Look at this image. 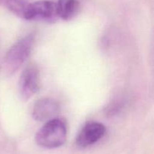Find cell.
<instances>
[{
    "label": "cell",
    "instance_id": "1",
    "mask_svg": "<svg viewBox=\"0 0 154 154\" xmlns=\"http://www.w3.org/2000/svg\"><path fill=\"white\" fill-rule=\"evenodd\" d=\"M67 137V127L63 119L56 117L45 122L38 131L35 141L38 146L54 149L65 143Z\"/></svg>",
    "mask_w": 154,
    "mask_h": 154
},
{
    "label": "cell",
    "instance_id": "2",
    "mask_svg": "<svg viewBox=\"0 0 154 154\" xmlns=\"http://www.w3.org/2000/svg\"><path fill=\"white\" fill-rule=\"evenodd\" d=\"M35 42V36L29 34L17 41L5 57V69L8 74L14 73L29 57Z\"/></svg>",
    "mask_w": 154,
    "mask_h": 154
},
{
    "label": "cell",
    "instance_id": "3",
    "mask_svg": "<svg viewBox=\"0 0 154 154\" xmlns=\"http://www.w3.org/2000/svg\"><path fill=\"white\" fill-rule=\"evenodd\" d=\"M56 2L50 0H41L29 4L24 19L54 22L57 19Z\"/></svg>",
    "mask_w": 154,
    "mask_h": 154
},
{
    "label": "cell",
    "instance_id": "4",
    "mask_svg": "<svg viewBox=\"0 0 154 154\" xmlns=\"http://www.w3.org/2000/svg\"><path fill=\"white\" fill-rule=\"evenodd\" d=\"M41 82L39 70L35 66H29L21 73L19 80L20 96L26 101L35 95L40 89Z\"/></svg>",
    "mask_w": 154,
    "mask_h": 154
},
{
    "label": "cell",
    "instance_id": "5",
    "mask_svg": "<svg viewBox=\"0 0 154 154\" xmlns=\"http://www.w3.org/2000/svg\"><path fill=\"white\" fill-rule=\"evenodd\" d=\"M106 128L101 122H91L84 125L76 138V144L81 148L92 146L105 136Z\"/></svg>",
    "mask_w": 154,
    "mask_h": 154
},
{
    "label": "cell",
    "instance_id": "6",
    "mask_svg": "<svg viewBox=\"0 0 154 154\" xmlns=\"http://www.w3.org/2000/svg\"><path fill=\"white\" fill-rule=\"evenodd\" d=\"M60 113V105L51 98H42L34 104L32 116L38 122H48L57 116Z\"/></svg>",
    "mask_w": 154,
    "mask_h": 154
},
{
    "label": "cell",
    "instance_id": "7",
    "mask_svg": "<svg viewBox=\"0 0 154 154\" xmlns=\"http://www.w3.org/2000/svg\"><path fill=\"white\" fill-rule=\"evenodd\" d=\"M58 18L69 21L76 15L80 8L78 0H58L56 2Z\"/></svg>",
    "mask_w": 154,
    "mask_h": 154
},
{
    "label": "cell",
    "instance_id": "8",
    "mask_svg": "<svg viewBox=\"0 0 154 154\" xmlns=\"http://www.w3.org/2000/svg\"><path fill=\"white\" fill-rule=\"evenodd\" d=\"M29 4L27 0H8L5 5L12 13L24 19Z\"/></svg>",
    "mask_w": 154,
    "mask_h": 154
},
{
    "label": "cell",
    "instance_id": "9",
    "mask_svg": "<svg viewBox=\"0 0 154 154\" xmlns=\"http://www.w3.org/2000/svg\"><path fill=\"white\" fill-rule=\"evenodd\" d=\"M8 0H0V4H5V3L7 2Z\"/></svg>",
    "mask_w": 154,
    "mask_h": 154
}]
</instances>
